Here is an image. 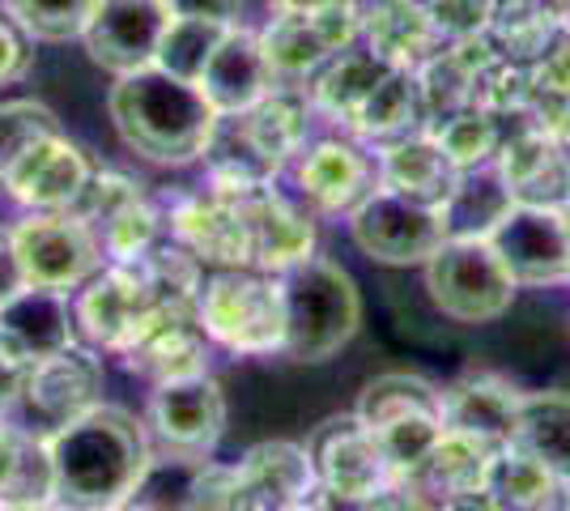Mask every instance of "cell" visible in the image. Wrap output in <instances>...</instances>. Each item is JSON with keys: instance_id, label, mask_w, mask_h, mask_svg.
Here are the masks:
<instances>
[{"instance_id": "cell-1", "label": "cell", "mask_w": 570, "mask_h": 511, "mask_svg": "<svg viewBox=\"0 0 570 511\" xmlns=\"http://www.w3.org/2000/svg\"><path fill=\"white\" fill-rule=\"evenodd\" d=\"M43 439H48L51 508L60 511H119L141 490L154 464L145 426L111 405H98Z\"/></svg>"}, {"instance_id": "cell-2", "label": "cell", "mask_w": 570, "mask_h": 511, "mask_svg": "<svg viewBox=\"0 0 570 511\" xmlns=\"http://www.w3.org/2000/svg\"><path fill=\"white\" fill-rule=\"evenodd\" d=\"M107 111L119 141L158 167L196 163L209 149L222 120L196 81H184L158 65L119 77L107 98Z\"/></svg>"}, {"instance_id": "cell-3", "label": "cell", "mask_w": 570, "mask_h": 511, "mask_svg": "<svg viewBox=\"0 0 570 511\" xmlns=\"http://www.w3.org/2000/svg\"><path fill=\"white\" fill-rule=\"evenodd\" d=\"M285 303L282 354L298 366L333 363L362 328L357 282L328 256H307L277 273Z\"/></svg>"}, {"instance_id": "cell-4", "label": "cell", "mask_w": 570, "mask_h": 511, "mask_svg": "<svg viewBox=\"0 0 570 511\" xmlns=\"http://www.w3.org/2000/svg\"><path fill=\"white\" fill-rule=\"evenodd\" d=\"M196 324L209 341L230 354H282L285 341V303L282 277L264 268H217L196 291Z\"/></svg>"}, {"instance_id": "cell-5", "label": "cell", "mask_w": 570, "mask_h": 511, "mask_svg": "<svg viewBox=\"0 0 570 511\" xmlns=\"http://www.w3.org/2000/svg\"><path fill=\"white\" fill-rule=\"evenodd\" d=\"M430 303L455 324H494L515 303V277L490 239H448L426 261Z\"/></svg>"}, {"instance_id": "cell-6", "label": "cell", "mask_w": 570, "mask_h": 511, "mask_svg": "<svg viewBox=\"0 0 570 511\" xmlns=\"http://www.w3.org/2000/svg\"><path fill=\"white\" fill-rule=\"evenodd\" d=\"M13 247L22 261L26 286H39V291H81L107 261L98 230L72 209L26 214L13 226Z\"/></svg>"}, {"instance_id": "cell-7", "label": "cell", "mask_w": 570, "mask_h": 511, "mask_svg": "<svg viewBox=\"0 0 570 511\" xmlns=\"http://www.w3.org/2000/svg\"><path fill=\"white\" fill-rule=\"evenodd\" d=\"M350 235L366 261L387 268L426 265L430 256L448 244L439 209L422 205V200H409L392 188H375L357 205L350 214Z\"/></svg>"}, {"instance_id": "cell-8", "label": "cell", "mask_w": 570, "mask_h": 511, "mask_svg": "<svg viewBox=\"0 0 570 511\" xmlns=\"http://www.w3.org/2000/svg\"><path fill=\"white\" fill-rule=\"evenodd\" d=\"M226 392L209 371H191L163 380L149 392L145 426L175 461H205L226 435Z\"/></svg>"}, {"instance_id": "cell-9", "label": "cell", "mask_w": 570, "mask_h": 511, "mask_svg": "<svg viewBox=\"0 0 570 511\" xmlns=\"http://www.w3.org/2000/svg\"><path fill=\"white\" fill-rule=\"evenodd\" d=\"M315 482L341 503H371L383 487H392V469L383 461L375 435L354 414L328 417L307 443Z\"/></svg>"}, {"instance_id": "cell-10", "label": "cell", "mask_w": 570, "mask_h": 511, "mask_svg": "<svg viewBox=\"0 0 570 511\" xmlns=\"http://www.w3.org/2000/svg\"><path fill=\"white\" fill-rule=\"evenodd\" d=\"M170 18L175 13L167 9V0H98L81 30V43L98 69L116 77L137 73L158 60Z\"/></svg>"}, {"instance_id": "cell-11", "label": "cell", "mask_w": 570, "mask_h": 511, "mask_svg": "<svg viewBox=\"0 0 570 511\" xmlns=\"http://www.w3.org/2000/svg\"><path fill=\"white\" fill-rule=\"evenodd\" d=\"M362 13L350 0H333L320 4L311 13H277L273 26L261 35L264 56L273 65V77H307L311 69H320L328 56H341L354 43Z\"/></svg>"}, {"instance_id": "cell-12", "label": "cell", "mask_w": 570, "mask_h": 511, "mask_svg": "<svg viewBox=\"0 0 570 511\" xmlns=\"http://www.w3.org/2000/svg\"><path fill=\"white\" fill-rule=\"evenodd\" d=\"M490 244L515 286H549L570 277V218L546 205H515L490 230Z\"/></svg>"}, {"instance_id": "cell-13", "label": "cell", "mask_w": 570, "mask_h": 511, "mask_svg": "<svg viewBox=\"0 0 570 511\" xmlns=\"http://www.w3.org/2000/svg\"><path fill=\"white\" fill-rule=\"evenodd\" d=\"M98 392H102V366H98V358L90 350H81V345H69V350H60L51 358L30 363L18 410H26V417L43 435H51V431L77 422L81 414L98 410Z\"/></svg>"}, {"instance_id": "cell-14", "label": "cell", "mask_w": 570, "mask_h": 511, "mask_svg": "<svg viewBox=\"0 0 570 511\" xmlns=\"http://www.w3.org/2000/svg\"><path fill=\"white\" fill-rule=\"evenodd\" d=\"M90 175L95 167H90L86 149L72 146L65 132H51L4 170L0 188L9 193V200L22 205L26 214H56V209H72L81 200Z\"/></svg>"}, {"instance_id": "cell-15", "label": "cell", "mask_w": 570, "mask_h": 511, "mask_svg": "<svg viewBox=\"0 0 570 511\" xmlns=\"http://www.w3.org/2000/svg\"><path fill=\"white\" fill-rule=\"evenodd\" d=\"M196 86H200V95L209 98V107L217 116H243L261 98L273 95L277 77H273V65L264 56L261 35L230 26L222 35V43L214 48V56H209V65L200 69Z\"/></svg>"}, {"instance_id": "cell-16", "label": "cell", "mask_w": 570, "mask_h": 511, "mask_svg": "<svg viewBox=\"0 0 570 511\" xmlns=\"http://www.w3.org/2000/svg\"><path fill=\"white\" fill-rule=\"evenodd\" d=\"M235 193L238 214L247 222V244H252V265L264 273H282V268L298 265L311 256L315 244V226L307 214H298L285 196H277L268 184H252V188H226Z\"/></svg>"}, {"instance_id": "cell-17", "label": "cell", "mask_w": 570, "mask_h": 511, "mask_svg": "<svg viewBox=\"0 0 570 511\" xmlns=\"http://www.w3.org/2000/svg\"><path fill=\"white\" fill-rule=\"evenodd\" d=\"M0 345L13 350L22 363H39V358H51V354L77 345L72 294L26 286L18 298H9L0 307Z\"/></svg>"}, {"instance_id": "cell-18", "label": "cell", "mask_w": 570, "mask_h": 511, "mask_svg": "<svg viewBox=\"0 0 570 511\" xmlns=\"http://www.w3.org/2000/svg\"><path fill=\"white\" fill-rule=\"evenodd\" d=\"M520 396L499 375H464L452 389H443V431L476 439L485 448H507L520 414Z\"/></svg>"}, {"instance_id": "cell-19", "label": "cell", "mask_w": 570, "mask_h": 511, "mask_svg": "<svg viewBox=\"0 0 570 511\" xmlns=\"http://www.w3.org/2000/svg\"><path fill=\"white\" fill-rule=\"evenodd\" d=\"M298 188L324 214H354L375 193V167L350 141H320L298 163Z\"/></svg>"}, {"instance_id": "cell-20", "label": "cell", "mask_w": 570, "mask_h": 511, "mask_svg": "<svg viewBox=\"0 0 570 511\" xmlns=\"http://www.w3.org/2000/svg\"><path fill=\"white\" fill-rule=\"evenodd\" d=\"M175 230L191 247V261H205V265H222V268L252 265L247 222L238 214L235 193H226V188H214L209 196L188 200L175 214Z\"/></svg>"}, {"instance_id": "cell-21", "label": "cell", "mask_w": 570, "mask_h": 511, "mask_svg": "<svg viewBox=\"0 0 570 511\" xmlns=\"http://www.w3.org/2000/svg\"><path fill=\"white\" fill-rule=\"evenodd\" d=\"M499 175L515 205H546L562 209L570 200V167L562 146L546 132H523L499 154Z\"/></svg>"}, {"instance_id": "cell-22", "label": "cell", "mask_w": 570, "mask_h": 511, "mask_svg": "<svg viewBox=\"0 0 570 511\" xmlns=\"http://www.w3.org/2000/svg\"><path fill=\"white\" fill-rule=\"evenodd\" d=\"M485 494L494 511H570V482L553 478L546 464L523 456L511 443L494 452L485 473Z\"/></svg>"}, {"instance_id": "cell-23", "label": "cell", "mask_w": 570, "mask_h": 511, "mask_svg": "<svg viewBox=\"0 0 570 511\" xmlns=\"http://www.w3.org/2000/svg\"><path fill=\"white\" fill-rule=\"evenodd\" d=\"M511 448L570 482V392H523Z\"/></svg>"}, {"instance_id": "cell-24", "label": "cell", "mask_w": 570, "mask_h": 511, "mask_svg": "<svg viewBox=\"0 0 570 511\" xmlns=\"http://www.w3.org/2000/svg\"><path fill=\"white\" fill-rule=\"evenodd\" d=\"M380 175H383V188L439 209L448 200V193L455 188L460 167L443 154V146L434 137H401V141H392L387 154H383Z\"/></svg>"}, {"instance_id": "cell-25", "label": "cell", "mask_w": 570, "mask_h": 511, "mask_svg": "<svg viewBox=\"0 0 570 511\" xmlns=\"http://www.w3.org/2000/svg\"><path fill=\"white\" fill-rule=\"evenodd\" d=\"M515 209L499 167H469L455 175V188L439 205L448 239H490V230Z\"/></svg>"}, {"instance_id": "cell-26", "label": "cell", "mask_w": 570, "mask_h": 511, "mask_svg": "<svg viewBox=\"0 0 570 511\" xmlns=\"http://www.w3.org/2000/svg\"><path fill=\"white\" fill-rule=\"evenodd\" d=\"M354 417L366 431H380L392 422H409V417H430V422H443V392L434 389L422 375H409V371H387L375 375L366 389L357 392Z\"/></svg>"}, {"instance_id": "cell-27", "label": "cell", "mask_w": 570, "mask_h": 511, "mask_svg": "<svg viewBox=\"0 0 570 511\" xmlns=\"http://www.w3.org/2000/svg\"><path fill=\"white\" fill-rule=\"evenodd\" d=\"M0 503H51L48 439L0 422Z\"/></svg>"}, {"instance_id": "cell-28", "label": "cell", "mask_w": 570, "mask_h": 511, "mask_svg": "<svg viewBox=\"0 0 570 511\" xmlns=\"http://www.w3.org/2000/svg\"><path fill=\"white\" fill-rule=\"evenodd\" d=\"M311 461L307 448H294V443H264L256 452H247V461L238 469V482L252 494V503L261 499H285V503H298L311 487Z\"/></svg>"}, {"instance_id": "cell-29", "label": "cell", "mask_w": 570, "mask_h": 511, "mask_svg": "<svg viewBox=\"0 0 570 511\" xmlns=\"http://www.w3.org/2000/svg\"><path fill=\"white\" fill-rule=\"evenodd\" d=\"M413 120H422V98H417V81L409 77V69H387L371 98L350 116L362 137H380V141H392V137L401 141Z\"/></svg>"}, {"instance_id": "cell-30", "label": "cell", "mask_w": 570, "mask_h": 511, "mask_svg": "<svg viewBox=\"0 0 570 511\" xmlns=\"http://www.w3.org/2000/svg\"><path fill=\"white\" fill-rule=\"evenodd\" d=\"M434 22H430L426 4L417 0H383L371 13V39H375V56L404 69L417 51L430 43Z\"/></svg>"}, {"instance_id": "cell-31", "label": "cell", "mask_w": 570, "mask_h": 511, "mask_svg": "<svg viewBox=\"0 0 570 511\" xmlns=\"http://www.w3.org/2000/svg\"><path fill=\"white\" fill-rule=\"evenodd\" d=\"M387 69H396V65L380 60L375 51H371V56H345V51H341V60L320 77L315 98H320L324 111H333V116H341V120H350L357 107L371 98V90L387 77Z\"/></svg>"}, {"instance_id": "cell-32", "label": "cell", "mask_w": 570, "mask_h": 511, "mask_svg": "<svg viewBox=\"0 0 570 511\" xmlns=\"http://www.w3.org/2000/svg\"><path fill=\"white\" fill-rule=\"evenodd\" d=\"M98 0H4V13L39 43H69L81 39Z\"/></svg>"}, {"instance_id": "cell-33", "label": "cell", "mask_w": 570, "mask_h": 511, "mask_svg": "<svg viewBox=\"0 0 570 511\" xmlns=\"http://www.w3.org/2000/svg\"><path fill=\"white\" fill-rule=\"evenodd\" d=\"M226 30H230V26L205 22V18H170L154 65L175 77H184V81H196L200 69L209 65V56H214V48L222 43Z\"/></svg>"}, {"instance_id": "cell-34", "label": "cell", "mask_w": 570, "mask_h": 511, "mask_svg": "<svg viewBox=\"0 0 570 511\" xmlns=\"http://www.w3.org/2000/svg\"><path fill=\"white\" fill-rule=\"evenodd\" d=\"M434 141L443 146V154L452 158L460 170L469 167H481L490 154H499L502 137H499V124L490 111H469V107H460L455 116H448L443 124H434Z\"/></svg>"}, {"instance_id": "cell-35", "label": "cell", "mask_w": 570, "mask_h": 511, "mask_svg": "<svg viewBox=\"0 0 570 511\" xmlns=\"http://www.w3.org/2000/svg\"><path fill=\"white\" fill-rule=\"evenodd\" d=\"M60 132V120L48 102L39 98H9L0 102V179L30 146H39L43 137Z\"/></svg>"}, {"instance_id": "cell-36", "label": "cell", "mask_w": 570, "mask_h": 511, "mask_svg": "<svg viewBox=\"0 0 570 511\" xmlns=\"http://www.w3.org/2000/svg\"><path fill=\"white\" fill-rule=\"evenodd\" d=\"M35 69V39L9 13H0V86L22 81Z\"/></svg>"}, {"instance_id": "cell-37", "label": "cell", "mask_w": 570, "mask_h": 511, "mask_svg": "<svg viewBox=\"0 0 570 511\" xmlns=\"http://www.w3.org/2000/svg\"><path fill=\"white\" fill-rule=\"evenodd\" d=\"M247 0H167V9L175 18H205V22L235 26Z\"/></svg>"}, {"instance_id": "cell-38", "label": "cell", "mask_w": 570, "mask_h": 511, "mask_svg": "<svg viewBox=\"0 0 570 511\" xmlns=\"http://www.w3.org/2000/svg\"><path fill=\"white\" fill-rule=\"evenodd\" d=\"M26 291L22 261H18V247H13V226H0V307L9 298H18Z\"/></svg>"}, {"instance_id": "cell-39", "label": "cell", "mask_w": 570, "mask_h": 511, "mask_svg": "<svg viewBox=\"0 0 570 511\" xmlns=\"http://www.w3.org/2000/svg\"><path fill=\"white\" fill-rule=\"evenodd\" d=\"M366 511H434L422 490L413 487V482H392V487H383L371 503H362Z\"/></svg>"}, {"instance_id": "cell-40", "label": "cell", "mask_w": 570, "mask_h": 511, "mask_svg": "<svg viewBox=\"0 0 570 511\" xmlns=\"http://www.w3.org/2000/svg\"><path fill=\"white\" fill-rule=\"evenodd\" d=\"M26 375H30V363H22L13 350L0 345V414H4V410H18Z\"/></svg>"}, {"instance_id": "cell-41", "label": "cell", "mask_w": 570, "mask_h": 511, "mask_svg": "<svg viewBox=\"0 0 570 511\" xmlns=\"http://www.w3.org/2000/svg\"><path fill=\"white\" fill-rule=\"evenodd\" d=\"M434 511H494V503H490V494L481 487V490H464V494H452V499L434 503Z\"/></svg>"}, {"instance_id": "cell-42", "label": "cell", "mask_w": 570, "mask_h": 511, "mask_svg": "<svg viewBox=\"0 0 570 511\" xmlns=\"http://www.w3.org/2000/svg\"><path fill=\"white\" fill-rule=\"evenodd\" d=\"M277 13H311V9H320V4H333V0H268Z\"/></svg>"}, {"instance_id": "cell-43", "label": "cell", "mask_w": 570, "mask_h": 511, "mask_svg": "<svg viewBox=\"0 0 570 511\" xmlns=\"http://www.w3.org/2000/svg\"><path fill=\"white\" fill-rule=\"evenodd\" d=\"M0 511H60L51 503H0Z\"/></svg>"}, {"instance_id": "cell-44", "label": "cell", "mask_w": 570, "mask_h": 511, "mask_svg": "<svg viewBox=\"0 0 570 511\" xmlns=\"http://www.w3.org/2000/svg\"><path fill=\"white\" fill-rule=\"evenodd\" d=\"M562 158H567V167H570V141H567V146H562Z\"/></svg>"}, {"instance_id": "cell-45", "label": "cell", "mask_w": 570, "mask_h": 511, "mask_svg": "<svg viewBox=\"0 0 570 511\" xmlns=\"http://www.w3.org/2000/svg\"><path fill=\"white\" fill-rule=\"evenodd\" d=\"M567 35H570V4H567Z\"/></svg>"}, {"instance_id": "cell-46", "label": "cell", "mask_w": 570, "mask_h": 511, "mask_svg": "<svg viewBox=\"0 0 570 511\" xmlns=\"http://www.w3.org/2000/svg\"><path fill=\"white\" fill-rule=\"evenodd\" d=\"M562 4H570V0H562Z\"/></svg>"}]
</instances>
